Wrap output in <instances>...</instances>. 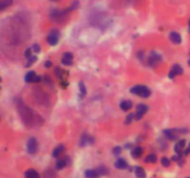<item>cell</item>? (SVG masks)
<instances>
[{"label":"cell","mask_w":190,"mask_h":178,"mask_svg":"<svg viewBox=\"0 0 190 178\" xmlns=\"http://www.w3.org/2000/svg\"><path fill=\"white\" fill-rule=\"evenodd\" d=\"M61 62H62L63 65H65V66H72V60H70V59H67V58H63L61 59Z\"/></svg>","instance_id":"obj_25"},{"label":"cell","mask_w":190,"mask_h":178,"mask_svg":"<svg viewBox=\"0 0 190 178\" xmlns=\"http://www.w3.org/2000/svg\"><path fill=\"white\" fill-rule=\"evenodd\" d=\"M121 152V147H115L114 149H113V153H114L115 155H119Z\"/></svg>","instance_id":"obj_29"},{"label":"cell","mask_w":190,"mask_h":178,"mask_svg":"<svg viewBox=\"0 0 190 178\" xmlns=\"http://www.w3.org/2000/svg\"><path fill=\"white\" fill-rule=\"evenodd\" d=\"M59 42V36L53 35V34H49L47 36V43L50 45H56Z\"/></svg>","instance_id":"obj_10"},{"label":"cell","mask_w":190,"mask_h":178,"mask_svg":"<svg viewBox=\"0 0 190 178\" xmlns=\"http://www.w3.org/2000/svg\"><path fill=\"white\" fill-rule=\"evenodd\" d=\"M174 76H175V74H174L173 71H170V73H169V78H171V79H173V78H174Z\"/></svg>","instance_id":"obj_36"},{"label":"cell","mask_w":190,"mask_h":178,"mask_svg":"<svg viewBox=\"0 0 190 178\" xmlns=\"http://www.w3.org/2000/svg\"><path fill=\"white\" fill-rule=\"evenodd\" d=\"M40 80H41V77L38 76V75H36L35 77H34V79H33V83H38V82H40Z\"/></svg>","instance_id":"obj_35"},{"label":"cell","mask_w":190,"mask_h":178,"mask_svg":"<svg viewBox=\"0 0 190 178\" xmlns=\"http://www.w3.org/2000/svg\"><path fill=\"white\" fill-rule=\"evenodd\" d=\"M27 150L30 154H35L38 150V144L37 140L34 137H31L27 143Z\"/></svg>","instance_id":"obj_2"},{"label":"cell","mask_w":190,"mask_h":178,"mask_svg":"<svg viewBox=\"0 0 190 178\" xmlns=\"http://www.w3.org/2000/svg\"><path fill=\"white\" fill-rule=\"evenodd\" d=\"M147 111H148V107L146 105H144V104H139L136 107V112L141 114V115H144Z\"/></svg>","instance_id":"obj_14"},{"label":"cell","mask_w":190,"mask_h":178,"mask_svg":"<svg viewBox=\"0 0 190 178\" xmlns=\"http://www.w3.org/2000/svg\"><path fill=\"white\" fill-rule=\"evenodd\" d=\"M142 152H143V149H142V148L137 147V148L134 149V150L132 151V156L134 157V158H138V157L142 154Z\"/></svg>","instance_id":"obj_16"},{"label":"cell","mask_w":190,"mask_h":178,"mask_svg":"<svg viewBox=\"0 0 190 178\" xmlns=\"http://www.w3.org/2000/svg\"><path fill=\"white\" fill-rule=\"evenodd\" d=\"M189 152H190V148H188V149H187V150L184 152V154H185V155H187Z\"/></svg>","instance_id":"obj_37"},{"label":"cell","mask_w":190,"mask_h":178,"mask_svg":"<svg viewBox=\"0 0 190 178\" xmlns=\"http://www.w3.org/2000/svg\"><path fill=\"white\" fill-rule=\"evenodd\" d=\"M157 161V157L154 155V154H149V155L146 158L145 162H151V163H155Z\"/></svg>","instance_id":"obj_18"},{"label":"cell","mask_w":190,"mask_h":178,"mask_svg":"<svg viewBox=\"0 0 190 178\" xmlns=\"http://www.w3.org/2000/svg\"><path fill=\"white\" fill-rule=\"evenodd\" d=\"M25 176L26 178H40L39 174L36 172L35 170L33 169H30L25 173Z\"/></svg>","instance_id":"obj_7"},{"label":"cell","mask_w":190,"mask_h":178,"mask_svg":"<svg viewBox=\"0 0 190 178\" xmlns=\"http://www.w3.org/2000/svg\"><path fill=\"white\" fill-rule=\"evenodd\" d=\"M188 64H189V65H190V59H189V61H188Z\"/></svg>","instance_id":"obj_38"},{"label":"cell","mask_w":190,"mask_h":178,"mask_svg":"<svg viewBox=\"0 0 190 178\" xmlns=\"http://www.w3.org/2000/svg\"><path fill=\"white\" fill-rule=\"evenodd\" d=\"M50 34H53V35H57V36H59V31L57 29H53L51 32H50Z\"/></svg>","instance_id":"obj_31"},{"label":"cell","mask_w":190,"mask_h":178,"mask_svg":"<svg viewBox=\"0 0 190 178\" xmlns=\"http://www.w3.org/2000/svg\"><path fill=\"white\" fill-rule=\"evenodd\" d=\"M161 56L158 55L157 53L155 52H152L150 55V58H149V64L150 65H154L157 63V61H160L161 60Z\"/></svg>","instance_id":"obj_5"},{"label":"cell","mask_w":190,"mask_h":178,"mask_svg":"<svg viewBox=\"0 0 190 178\" xmlns=\"http://www.w3.org/2000/svg\"><path fill=\"white\" fill-rule=\"evenodd\" d=\"M35 76L36 74L33 71H28L26 73V75H25V78H24V79H25V82H27V83H33V79H34Z\"/></svg>","instance_id":"obj_11"},{"label":"cell","mask_w":190,"mask_h":178,"mask_svg":"<svg viewBox=\"0 0 190 178\" xmlns=\"http://www.w3.org/2000/svg\"><path fill=\"white\" fill-rule=\"evenodd\" d=\"M79 89H80V95L82 96V97H84L86 95V89L83 82H79Z\"/></svg>","instance_id":"obj_17"},{"label":"cell","mask_w":190,"mask_h":178,"mask_svg":"<svg viewBox=\"0 0 190 178\" xmlns=\"http://www.w3.org/2000/svg\"><path fill=\"white\" fill-rule=\"evenodd\" d=\"M36 59H37V58H36L35 56H32L31 58L28 59V61H27V63H26V67H30L31 65L33 64V62H35L36 61Z\"/></svg>","instance_id":"obj_21"},{"label":"cell","mask_w":190,"mask_h":178,"mask_svg":"<svg viewBox=\"0 0 190 178\" xmlns=\"http://www.w3.org/2000/svg\"><path fill=\"white\" fill-rule=\"evenodd\" d=\"M33 49L36 53H40V52H41V47H40V45H38V44H34L33 46Z\"/></svg>","instance_id":"obj_28"},{"label":"cell","mask_w":190,"mask_h":178,"mask_svg":"<svg viewBox=\"0 0 190 178\" xmlns=\"http://www.w3.org/2000/svg\"><path fill=\"white\" fill-rule=\"evenodd\" d=\"M182 149H183V148L178 144V143H176L175 144V146H174V151L176 153H178V155H181V153H182Z\"/></svg>","instance_id":"obj_23"},{"label":"cell","mask_w":190,"mask_h":178,"mask_svg":"<svg viewBox=\"0 0 190 178\" xmlns=\"http://www.w3.org/2000/svg\"><path fill=\"white\" fill-rule=\"evenodd\" d=\"M63 58H67V59H70V60H72L73 56H72V54H71L70 52H66V53H64V57H63Z\"/></svg>","instance_id":"obj_30"},{"label":"cell","mask_w":190,"mask_h":178,"mask_svg":"<svg viewBox=\"0 0 190 178\" xmlns=\"http://www.w3.org/2000/svg\"><path fill=\"white\" fill-rule=\"evenodd\" d=\"M63 149H64V146H63V145H59V146H58L56 149H54V151H53V153H52V156L54 157V158L59 157V154L63 151Z\"/></svg>","instance_id":"obj_15"},{"label":"cell","mask_w":190,"mask_h":178,"mask_svg":"<svg viewBox=\"0 0 190 178\" xmlns=\"http://www.w3.org/2000/svg\"><path fill=\"white\" fill-rule=\"evenodd\" d=\"M132 102L129 100H124V101H121V104H120V107L122 110L124 111H127V110H131L132 109Z\"/></svg>","instance_id":"obj_6"},{"label":"cell","mask_w":190,"mask_h":178,"mask_svg":"<svg viewBox=\"0 0 190 178\" xmlns=\"http://www.w3.org/2000/svg\"><path fill=\"white\" fill-rule=\"evenodd\" d=\"M187 178H190V177H187Z\"/></svg>","instance_id":"obj_40"},{"label":"cell","mask_w":190,"mask_h":178,"mask_svg":"<svg viewBox=\"0 0 190 178\" xmlns=\"http://www.w3.org/2000/svg\"><path fill=\"white\" fill-rule=\"evenodd\" d=\"M172 71H173L175 75H181V74H183L184 70L182 69V67H181L180 65L175 64V65L173 66V68H172Z\"/></svg>","instance_id":"obj_13"},{"label":"cell","mask_w":190,"mask_h":178,"mask_svg":"<svg viewBox=\"0 0 190 178\" xmlns=\"http://www.w3.org/2000/svg\"><path fill=\"white\" fill-rule=\"evenodd\" d=\"M134 114L130 113L127 117H126V120H125V123H126V124H129V123H131L132 121L134 120Z\"/></svg>","instance_id":"obj_24"},{"label":"cell","mask_w":190,"mask_h":178,"mask_svg":"<svg viewBox=\"0 0 190 178\" xmlns=\"http://www.w3.org/2000/svg\"><path fill=\"white\" fill-rule=\"evenodd\" d=\"M45 67L46 68H50V67H52V62L50 61V60H47V61H46V63H45Z\"/></svg>","instance_id":"obj_33"},{"label":"cell","mask_w":190,"mask_h":178,"mask_svg":"<svg viewBox=\"0 0 190 178\" xmlns=\"http://www.w3.org/2000/svg\"><path fill=\"white\" fill-rule=\"evenodd\" d=\"M178 130H174V129H169V130H165L164 131V134L165 136H167L169 139L171 140H175L178 138Z\"/></svg>","instance_id":"obj_3"},{"label":"cell","mask_w":190,"mask_h":178,"mask_svg":"<svg viewBox=\"0 0 190 178\" xmlns=\"http://www.w3.org/2000/svg\"><path fill=\"white\" fill-rule=\"evenodd\" d=\"M189 25H190V21H189Z\"/></svg>","instance_id":"obj_39"},{"label":"cell","mask_w":190,"mask_h":178,"mask_svg":"<svg viewBox=\"0 0 190 178\" xmlns=\"http://www.w3.org/2000/svg\"><path fill=\"white\" fill-rule=\"evenodd\" d=\"M12 3V0H1V9H4L6 6H9L10 4Z\"/></svg>","instance_id":"obj_20"},{"label":"cell","mask_w":190,"mask_h":178,"mask_svg":"<svg viewBox=\"0 0 190 178\" xmlns=\"http://www.w3.org/2000/svg\"><path fill=\"white\" fill-rule=\"evenodd\" d=\"M24 56L26 57L27 58H30L32 57V48H27L25 50V53H24Z\"/></svg>","instance_id":"obj_27"},{"label":"cell","mask_w":190,"mask_h":178,"mask_svg":"<svg viewBox=\"0 0 190 178\" xmlns=\"http://www.w3.org/2000/svg\"><path fill=\"white\" fill-rule=\"evenodd\" d=\"M96 172L98 173L99 175H106V174H108V172H107V169H106L105 167H99V168L96 170Z\"/></svg>","instance_id":"obj_26"},{"label":"cell","mask_w":190,"mask_h":178,"mask_svg":"<svg viewBox=\"0 0 190 178\" xmlns=\"http://www.w3.org/2000/svg\"><path fill=\"white\" fill-rule=\"evenodd\" d=\"M65 166H66V162L64 160H60V161H59V162H57L56 168L58 169V170H61V169H63Z\"/></svg>","instance_id":"obj_19"},{"label":"cell","mask_w":190,"mask_h":178,"mask_svg":"<svg viewBox=\"0 0 190 178\" xmlns=\"http://www.w3.org/2000/svg\"><path fill=\"white\" fill-rule=\"evenodd\" d=\"M78 6V2H77V1H76V2H75V4L73 3V5H72V6H70L69 8H68V10H69V11H71V10H73V9H75V8H76V6Z\"/></svg>","instance_id":"obj_32"},{"label":"cell","mask_w":190,"mask_h":178,"mask_svg":"<svg viewBox=\"0 0 190 178\" xmlns=\"http://www.w3.org/2000/svg\"><path fill=\"white\" fill-rule=\"evenodd\" d=\"M178 144L180 145L182 148H185V146H186V140H184V139H182V140H180V141H178Z\"/></svg>","instance_id":"obj_34"},{"label":"cell","mask_w":190,"mask_h":178,"mask_svg":"<svg viewBox=\"0 0 190 178\" xmlns=\"http://www.w3.org/2000/svg\"><path fill=\"white\" fill-rule=\"evenodd\" d=\"M170 160L167 159V158H162L161 159V164H162V166H164V167H169L170 166Z\"/></svg>","instance_id":"obj_22"},{"label":"cell","mask_w":190,"mask_h":178,"mask_svg":"<svg viewBox=\"0 0 190 178\" xmlns=\"http://www.w3.org/2000/svg\"><path fill=\"white\" fill-rule=\"evenodd\" d=\"M134 174L136 175V177L138 178H145L146 177V172L144 171V169L141 167H134Z\"/></svg>","instance_id":"obj_9"},{"label":"cell","mask_w":190,"mask_h":178,"mask_svg":"<svg viewBox=\"0 0 190 178\" xmlns=\"http://www.w3.org/2000/svg\"><path fill=\"white\" fill-rule=\"evenodd\" d=\"M115 167L117 169H125L127 167V162L123 159H119L115 162Z\"/></svg>","instance_id":"obj_12"},{"label":"cell","mask_w":190,"mask_h":178,"mask_svg":"<svg viewBox=\"0 0 190 178\" xmlns=\"http://www.w3.org/2000/svg\"><path fill=\"white\" fill-rule=\"evenodd\" d=\"M130 92L132 94L137 95V96L142 97H148L150 96V90L147 86L141 85V84H138V85H135L134 87H132L130 89Z\"/></svg>","instance_id":"obj_1"},{"label":"cell","mask_w":190,"mask_h":178,"mask_svg":"<svg viewBox=\"0 0 190 178\" xmlns=\"http://www.w3.org/2000/svg\"><path fill=\"white\" fill-rule=\"evenodd\" d=\"M85 175L86 178H98L99 174L96 172V170H87L85 173Z\"/></svg>","instance_id":"obj_8"},{"label":"cell","mask_w":190,"mask_h":178,"mask_svg":"<svg viewBox=\"0 0 190 178\" xmlns=\"http://www.w3.org/2000/svg\"><path fill=\"white\" fill-rule=\"evenodd\" d=\"M170 40L174 44H180L181 43V35L178 32H173L170 33Z\"/></svg>","instance_id":"obj_4"}]
</instances>
